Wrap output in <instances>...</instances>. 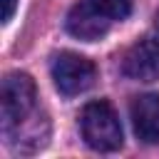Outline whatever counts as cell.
<instances>
[{
    "instance_id": "4",
    "label": "cell",
    "mask_w": 159,
    "mask_h": 159,
    "mask_svg": "<svg viewBox=\"0 0 159 159\" xmlns=\"http://www.w3.org/2000/svg\"><path fill=\"white\" fill-rule=\"evenodd\" d=\"M124 72L139 82L159 80V35H147L124 55Z\"/></svg>"
},
{
    "instance_id": "5",
    "label": "cell",
    "mask_w": 159,
    "mask_h": 159,
    "mask_svg": "<svg viewBox=\"0 0 159 159\" xmlns=\"http://www.w3.org/2000/svg\"><path fill=\"white\" fill-rule=\"evenodd\" d=\"M109 17L104 12H99L89 0L84 2H77L70 12H67V32L77 40H84V42H94V40H102L107 32H109Z\"/></svg>"
},
{
    "instance_id": "9",
    "label": "cell",
    "mask_w": 159,
    "mask_h": 159,
    "mask_svg": "<svg viewBox=\"0 0 159 159\" xmlns=\"http://www.w3.org/2000/svg\"><path fill=\"white\" fill-rule=\"evenodd\" d=\"M157 25H159V15H157Z\"/></svg>"
},
{
    "instance_id": "8",
    "label": "cell",
    "mask_w": 159,
    "mask_h": 159,
    "mask_svg": "<svg viewBox=\"0 0 159 159\" xmlns=\"http://www.w3.org/2000/svg\"><path fill=\"white\" fill-rule=\"evenodd\" d=\"M0 2H2V22H10L15 12V0H0Z\"/></svg>"
},
{
    "instance_id": "7",
    "label": "cell",
    "mask_w": 159,
    "mask_h": 159,
    "mask_svg": "<svg viewBox=\"0 0 159 159\" xmlns=\"http://www.w3.org/2000/svg\"><path fill=\"white\" fill-rule=\"evenodd\" d=\"M89 2L109 20H124L132 12V0H89Z\"/></svg>"
},
{
    "instance_id": "3",
    "label": "cell",
    "mask_w": 159,
    "mask_h": 159,
    "mask_svg": "<svg viewBox=\"0 0 159 159\" xmlns=\"http://www.w3.org/2000/svg\"><path fill=\"white\" fill-rule=\"evenodd\" d=\"M52 80L62 94L75 97V94L87 92L94 84L97 67L92 60H87L77 52H60L52 60Z\"/></svg>"
},
{
    "instance_id": "1",
    "label": "cell",
    "mask_w": 159,
    "mask_h": 159,
    "mask_svg": "<svg viewBox=\"0 0 159 159\" xmlns=\"http://www.w3.org/2000/svg\"><path fill=\"white\" fill-rule=\"evenodd\" d=\"M80 129H82V139L87 142V147L97 152H114L122 147V139H124L119 117L114 107L104 99L84 104L80 114Z\"/></svg>"
},
{
    "instance_id": "6",
    "label": "cell",
    "mask_w": 159,
    "mask_h": 159,
    "mask_svg": "<svg viewBox=\"0 0 159 159\" xmlns=\"http://www.w3.org/2000/svg\"><path fill=\"white\" fill-rule=\"evenodd\" d=\"M129 112L137 139L144 144H159V92L134 97Z\"/></svg>"
},
{
    "instance_id": "2",
    "label": "cell",
    "mask_w": 159,
    "mask_h": 159,
    "mask_svg": "<svg viewBox=\"0 0 159 159\" xmlns=\"http://www.w3.org/2000/svg\"><path fill=\"white\" fill-rule=\"evenodd\" d=\"M37 89L30 75L25 72H10L2 80V134L10 137L15 129H20L27 117L35 109Z\"/></svg>"
}]
</instances>
